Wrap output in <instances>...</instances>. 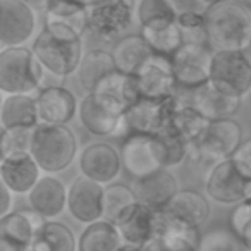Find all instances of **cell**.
I'll use <instances>...</instances> for the list:
<instances>
[{"label": "cell", "instance_id": "1", "mask_svg": "<svg viewBox=\"0 0 251 251\" xmlns=\"http://www.w3.org/2000/svg\"><path fill=\"white\" fill-rule=\"evenodd\" d=\"M45 71L53 76L67 77L77 71L83 59V35L62 21L45 19L31 47Z\"/></svg>", "mask_w": 251, "mask_h": 251}, {"label": "cell", "instance_id": "2", "mask_svg": "<svg viewBox=\"0 0 251 251\" xmlns=\"http://www.w3.org/2000/svg\"><path fill=\"white\" fill-rule=\"evenodd\" d=\"M205 26L208 45L215 52H243L251 38V7L239 0L210 5Z\"/></svg>", "mask_w": 251, "mask_h": 251}, {"label": "cell", "instance_id": "3", "mask_svg": "<svg viewBox=\"0 0 251 251\" xmlns=\"http://www.w3.org/2000/svg\"><path fill=\"white\" fill-rule=\"evenodd\" d=\"M45 67L28 47H9L0 52V91L4 95H33L42 90Z\"/></svg>", "mask_w": 251, "mask_h": 251}, {"label": "cell", "instance_id": "4", "mask_svg": "<svg viewBox=\"0 0 251 251\" xmlns=\"http://www.w3.org/2000/svg\"><path fill=\"white\" fill-rule=\"evenodd\" d=\"M77 153V140L69 126H38L33 134L31 157L43 172L57 174L71 167Z\"/></svg>", "mask_w": 251, "mask_h": 251}, {"label": "cell", "instance_id": "5", "mask_svg": "<svg viewBox=\"0 0 251 251\" xmlns=\"http://www.w3.org/2000/svg\"><path fill=\"white\" fill-rule=\"evenodd\" d=\"M243 143V129L234 119L212 121L196 143L189 147V155L195 162L215 165L227 160Z\"/></svg>", "mask_w": 251, "mask_h": 251}, {"label": "cell", "instance_id": "6", "mask_svg": "<svg viewBox=\"0 0 251 251\" xmlns=\"http://www.w3.org/2000/svg\"><path fill=\"white\" fill-rule=\"evenodd\" d=\"M131 0H93L88 5L86 31L98 42H117L133 26Z\"/></svg>", "mask_w": 251, "mask_h": 251}, {"label": "cell", "instance_id": "7", "mask_svg": "<svg viewBox=\"0 0 251 251\" xmlns=\"http://www.w3.org/2000/svg\"><path fill=\"white\" fill-rule=\"evenodd\" d=\"M81 126L93 136H121L127 133L126 126V110L110 101L98 91L88 93L79 101Z\"/></svg>", "mask_w": 251, "mask_h": 251}, {"label": "cell", "instance_id": "8", "mask_svg": "<svg viewBox=\"0 0 251 251\" xmlns=\"http://www.w3.org/2000/svg\"><path fill=\"white\" fill-rule=\"evenodd\" d=\"M210 83L232 98L251 93V60L244 52H213Z\"/></svg>", "mask_w": 251, "mask_h": 251}, {"label": "cell", "instance_id": "9", "mask_svg": "<svg viewBox=\"0 0 251 251\" xmlns=\"http://www.w3.org/2000/svg\"><path fill=\"white\" fill-rule=\"evenodd\" d=\"M208 198L220 205H239L251 198V179L241 172L232 158L212 165L205 179Z\"/></svg>", "mask_w": 251, "mask_h": 251}, {"label": "cell", "instance_id": "10", "mask_svg": "<svg viewBox=\"0 0 251 251\" xmlns=\"http://www.w3.org/2000/svg\"><path fill=\"white\" fill-rule=\"evenodd\" d=\"M181 101L177 97L164 98V100H150L140 98L126 112V126L127 134H148L157 136L171 127L172 117Z\"/></svg>", "mask_w": 251, "mask_h": 251}, {"label": "cell", "instance_id": "11", "mask_svg": "<svg viewBox=\"0 0 251 251\" xmlns=\"http://www.w3.org/2000/svg\"><path fill=\"white\" fill-rule=\"evenodd\" d=\"M119 151L122 158V169L131 177H134V181L165 169L157 136L127 134Z\"/></svg>", "mask_w": 251, "mask_h": 251}, {"label": "cell", "instance_id": "12", "mask_svg": "<svg viewBox=\"0 0 251 251\" xmlns=\"http://www.w3.org/2000/svg\"><path fill=\"white\" fill-rule=\"evenodd\" d=\"M213 52L201 43H184L171 57L177 86L196 90L210 81Z\"/></svg>", "mask_w": 251, "mask_h": 251}, {"label": "cell", "instance_id": "13", "mask_svg": "<svg viewBox=\"0 0 251 251\" xmlns=\"http://www.w3.org/2000/svg\"><path fill=\"white\" fill-rule=\"evenodd\" d=\"M36 29V11L23 0H0V43L25 47Z\"/></svg>", "mask_w": 251, "mask_h": 251}, {"label": "cell", "instance_id": "14", "mask_svg": "<svg viewBox=\"0 0 251 251\" xmlns=\"http://www.w3.org/2000/svg\"><path fill=\"white\" fill-rule=\"evenodd\" d=\"M134 77H136L141 98L164 100V98L176 97L177 81H176L174 69H172V62L169 57L153 53L140 67Z\"/></svg>", "mask_w": 251, "mask_h": 251}, {"label": "cell", "instance_id": "15", "mask_svg": "<svg viewBox=\"0 0 251 251\" xmlns=\"http://www.w3.org/2000/svg\"><path fill=\"white\" fill-rule=\"evenodd\" d=\"M105 186L79 176L73 181L67 193V212L79 224L90 226L103 220Z\"/></svg>", "mask_w": 251, "mask_h": 251}, {"label": "cell", "instance_id": "16", "mask_svg": "<svg viewBox=\"0 0 251 251\" xmlns=\"http://www.w3.org/2000/svg\"><path fill=\"white\" fill-rule=\"evenodd\" d=\"M36 115L38 126L55 127L67 126L79 110L76 97L64 86H47L36 93Z\"/></svg>", "mask_w": 251, "mask_h": 251}, {"label": "cell", "instance_id": "17", "mask_svg": "<svg viewBox=\"0 0 251 251\" xmlns=\"http://www.w3.org/2000/svg\"><path fill=\"white\" fill-rule=\"evenodd\" d=\"M81 176L108 186L119 177L122 171L121 151L107 143H91L79 155Z\"/></svg>", "mask_w": 251, "mask_h": 251}, {"label": "cell", "instance_id": "18", "mask_svg": "<svg viewBox=\"0 0 251 251\" xmlns=\"http://www.w3.org/2000/svg\"><path fill=\"white\" fill-rule=\"evenodd\" d=\"M201 234L195 227L172 220L164 212H157V232L143 248L145 251H198Z\"/></svg>", "mask_w": 251, "mask_h": 251}, {"label": "cell", "instance_id": "19", "mask_svg": "<svg viewBox=\"0 0 251 251\" xmlns=\"http://www.w3.org/2000/svg\"><path fill=\"white\" fill-rule=\"evenodd\" d=\"M124 244L145 248L157 232V212L136 201L127 206L114 222Z\"/></svg>", "mask_w": 251, "mask_h": 251}, {"label": "cell", "instance_id": "20", "mask_svg": "<svg viewBox=\"0 0 251 251\" xmlns=\"http://www.w3.org/2000/svg\"><path fill=\"white\" fill-rule=\"evenodd\" d=\"M45 224V217L31 208L11 212L0 217V241L11 244L19 251H25Z\"/></svg>", "mask_w": 251, "mask_h": 251}, {"label": "cell", "instance_id": "21", "mask_svg": "<svg viewBox=\"0 0 251 251\" xmlns=\"http://www.w3.org/2000/svg\"><path fill=\"white\" fill-rule=\"evenodd\" d=\"M133 189L138 201L153 212H162L171 203V200L181 191L177 179L167 169H160L147 177L136 179L133 182Z\"/></svg>", "mask_w": 251, "mask_h": 251}, {"label": "cell", "instance_id": "22", "mask_svg": "<svg viewBox=\"0 0 251 251\" xmlns=\"http://www.w3.org/2000/svg\"><path fill=\"white\" fill-rule=\"evenodd\" d=\"M42 169L29 155L0 158V179L14 195H29L36 182L42 179Z\"/></svg>", "mask_w": 251, "mask_h": 251}, {"label": "cell", "instance_id": "23", "mask_svg": "<svg viewBox=\"0 0 251 251\" xmlns=\"http://www.w3.org/2000/svg\"><path fill=\"white\" fill-rule=\"evenodd\" d=\"M67 193L69 189L60 179L50 174L42 176L28 195L29 208L38 212L47 220H53L67 208Z\"/></svg>", "mask_w": 251, "mask_h": 251}, {"label": "cell", "instance_id": "24", "mask_svg": "<svg viewBox=\"0 0 251 251\" xmlns=\"http://www.w3.org/2000/svg\"><path fill=\"white\" fill-rule=\"evenodd\" d=\"M162 212L172 220L200 229L210 217V201L195 189H181Z\"/></svg>", "mask_w": 251, "mask_h": 251}, {"label": "cell", "instance_id": "25", "mask_svg": "<svg viewBox=\"0 0 251 251\" xmlns=\"http://www.w3.org/2000/svg\"><path fill=\"white\" fill-rule=\"evenodd\" d=\"M189 103L200 112L205 119L212 121H220V119H230L237 110H239L241 100L239 98L227 97L220 93L212 83H206L203 86L193 90L191 101Z\"/></svg>", "mask_w": 251, "mask_h": 251}, {"label": "cell", "instance_id": "26", "mask_svg": "<svg viewBox=\"0 0 251 251\" xmlns=\"http://www.w3.org/2000/svg\"><path fill=\"white\" fill-rule=\"evenodd\" d=\"M110 53L117 71L134 76L140 67L153 55V50L141 35H126L114 43Z\"/></svg>", "mask_w": 251, "mask_h": 251}, {"label": "cell", "instance_id": "27", "mask_svg": "<svg viewBox=\"0 0 251 251\" xmlns=\"http://www.w3.org/2000/svg\"><path fill=\"white\" fill-rule=\"evenodd\" d=\"M2 129L11 127H38L36 101L33 95H5L0 107Z\"/></svg>", "mask_w": 251, "mask_h": 251}, {"label": "cell", "instance_id": "28", "mask_svg": "<svg viewBox=\"0 0 251 251\" xmlns=\"http://www.w3.org/2000/svg\"><path fill=\"white\" fill-rule=\"evenodd\" d=\"M114 71H117V67H115L114 57L110 52L103 49H91L83 55L76 74L81 88L88 93H93L98 84L101 83V79Z\"/></svg>", "mask_w": 251, "mask_h": 251}, {"label": "cell", "instance_id": "29", "mask_svg": "<svg viewBox=\"0 0 251 251\" xmlns=\"http://www.w3.org/2000/svg\"><path fill=\"white\" fill-rule=\"evenodd\" d=\"M122 246L117 227L105 219L86 226L77 237V251H121Z\"/></svg>", "mask_w": 251, "mask_h": 251}, {"label": "cell", "instance_id": "30", "mask_svg": "<svg viewBox=\"0 0 251 251\" xmlns=\"http://www.w3.org/2000/svg\"><path fill=\"white\" fill-rule=\"evenodd\" d=\"M95 91L107 97L108 100L114 101L126 112L141 98L140 91H138L136 77L121 73V71H114L107 77H103Z\"/></svg>", "mask_w": 251, "mask_h": 251}, {"label": "cell", "instance_id": "31", "mask_svg": "<svg viewBox=\"0 0 251 251\" xmlns=\"http://www.w3.org/2000/svg\"><path fill=\"white\" fill-rule=\"evenodd\" d=\"M140 35L147 40V43L153 50V53L169 57V59L184 45V40H182V33L179 29L177 21L160 23V25L140 28Z\"/></svg>", "mask_w": 251, "mask_h": 251}, {"label": "cell", "instance_id": "32", "mask_svg": "<svg viewBox=\"0 0 251 251\" xmlns=\"http://www.w3.org/2000/svg\"><path fill=\"white\" fill-rule=\"evenodd\" d=\"M91 0H49L45 19L62 21L83 35L88 25V5Z\"/></svg>", "mask_w": 251, "mask_h": 251}, {"label": "cell", "instance_id": "33", "mask_svg": "<svg viewBox=\"0 0 251 251\" xmlns=\"http://www.w3.org/2000/svg\"><path fill=\"white\" fill-rule=\"evenodd\" d=\"M208 124V119L203 117L191 103H179L174 112V117H172L171 129H174L179 136L184 138L191 147L205 133Z\"/></svg>", "mask_w": 251, "mask_h": 251}, {"label": "cell", "instance_id": "34", "mask_svg": "<svg viewBox=\"0 0 251 251\" xmlns=\"http://www.w3.org/2000/svg\"><path fill=\"white\" fill-rule=\"evenodd\" d=\"M138 201L134 195L133 186H126L121 182H112L105 186L103 193V219L114 224L117 217L124 212L127 206Z\"/></svg>", "mask_w": 251, "mask_h": 251}, {"label": "cell", "instance_id": "35", "mask_svg": "<svg viewBox=\"0 0 251 251\" xmlns=\"http://www.w3.org/2000/svg\"><path fill=\"white\" fill-rule=\"evenodd\" d=\"M134 16L140 23V28L177 21V12L169 4V0H138Z\"/></svg>", "mask_w": 251, "mask_h": 251}, {"label": "cell", "instance_id": "36", "mask_svg": "<svg viewBox=\"0 0 251 251\" xmlns=\"http://www.w3.org/2000/svg\"><path fill=\"white\" fill-rule=\"evenodd\" d=\"M49 251H77V239L69 226L57 220H47L38 232Z\"/></svg>", "mask_w": 251, "mask_h": 251}, {"label": "cell", "instance_id": "37", "mask_svg": "<svg viewBox=\"0 0 251 251\" xmlns=\"http://www.w3.org/2000/svg\"><path fill=\"white\" fill-rule=\"evenodd\" d=\"M35 129L36 127H11V129H2V136H0V155H2V158L31 153V143H33Z\"/></svg>", "mask_w": 251, "mask_h": 251}, {"label": "cell", "instance_id": "38", "mask_svg": "<svg viewBox=\"0 0 251 251\" xmlns=\"http://www.w3.org/2000/svg\"><path fill=\"white\" fill-rule=\"evenodd\" d=\"M157 141L160 145L162 160H164L165 169L182 164V160L189 155V143L171 127L165 129L164 133L157 134Z\"/></svg>", "mask_w": 251, "mask_h": 251}, {"label": "cell", "instance_id": "39", "mask_svg": "<svg viewBox=\"0 0 251 251\" xmlns=\"http://www.w3.org/2000/svg\"><path fill=\"white\" fill-rule=\"evenodd\" d=\"M198 251H250L243 244V241L226 229H213L203 234L200 241Z\"/></svg>", "mask_w": 251, "mask_h": 251}, {"label": "cell", "instance_id": "40", "mask_svg": "<svg viewBox=\"0 0 251 251\" xmlns=\"http://www.w3.org/2000/svg\"><path fill=\"white\" fill-rule=\"evenodd\" d=\"M177 25L182 33L184 43H201L208 45V36H206L205 26V12L189 11L177 16Z\"/></svg>", "mask_w": 251, "mask_h": 251}, {"label": "cell", "instance_id": "41", "mask_svg": "<svg viewBox=\"0 0 251 251\" xmlns=\"http://www.w3.org/2000/svg\"><path fill=\"white\" fill-rule=\"evenodd\" d=\"M229 224H230V230L251 251V198L234 206L232 213H230Z\"/></svg>", "mask_w": 251, "mask_h": 251}, {"label": "cell", "instance_id": "42", "mask_svg": "<svg viewBox=\"0 0 251 251\" xmlns=\"http://www.w3.org/2000/svg\"><path fill=\"white\" fill-rule=\"evenodd\" d=\"M230 158L236 162V165L241 169V172L251 179V138L243 141L241 147L234 151V155Z\"/></svg>", "mask_w": 251, "mask_h": 251}, {"label": "cell", "instance_id": "43", "mask_svg": "<svg viewBox=\"0 0 251 251\" xmlns=\"http://www.w3.org/2000/svg\"><path fill=\"white\" fill-rule=\"evenodd\" d=\"M169 4L176 9V12L182 14V12H189V11H198V12H205L206 5L203 4L201 0H169Z\"/></svg>", "mask_w": 251, "mask_h": 251}, {"label": "cell", "instance_id": "44", "mask_svg": "<svg viewBox=\"0 0 251 251\" xmlns=\"http://www.w3.org/2000/svg\"><path fill=\"white\" fill-rule=\"evenodd\" d=\"M12 198H14V193H12L7 186H4V184L0 186V217L14 212V210H12Z\"/></svg>", "mask_w": 251, "mask_h": 251}, {"label": "cell", "instance_id": "45", "mask_svg": "<svg viewBox=\"0 0 251 251\" xmlns=\"http://www.w3.org/2000/svg\"><path fill=\"white\" fill-rule=\"evenodd\" d=\"M25 4H28L29 7H33L35 11H43L45 12L47 4H49V0H23Z\"/></svg>", "mask_w": 251, "mask_h": 251}, {"label": "cell", "instance_id": "46", "mask_svg": "<svg viewBox=\"0 0 251 251\" xmlns=\"http://www.w3.org/2000/svg\"><path fill=\"white\" fill-rule=\"evenodd\" d=\"M203 4L206 5V7H210V5H217V4H222V2H230V0H201Z\"/></svg>", "mask_w": 251, "mask_h": 251}, {"label": "cell", "instance_id": "47", "mask_svg": "<svg viewBox=\"0 0 251 251\" xmlns=\"http://www.w3.org/2000/svg\"><path fill=\"white\" fill-rule=\"evenodd\" d=\"M121 251H145V250H143V248H140V246H131V244H124Z\"/></svg>", "mask_w": 251, "mask_h": 251}, {"label": "cell", "instance_id": "48", "mask_svg": "<svg viewBox=\"0 0 251 251\" xmlns=\"http://www.w3.org/2000/svg\"><path fill=\"white\" fill-rule=\"evenodd\" d=\"M243 52L246 53V57H248V59L251 60V38H250V43H248V47H246V49L243 50Z\"/></svg>", "mask_w": 251, "mask_h": 251}, {"label": "cell", "instance_id": "49", "mask_svg": "<svg viewBox=\"0 0 251 251\" xmlns=\"http://www.w3.org/2000/svg\"><path fill=\"white\" fill-rule=\"evenodd\" d=\"M248 5H250V7H251V0H248Z\"/></svg>", "mask_w": 251, "mask_h": 251}, {"label": "cell", "instance_id": "50", "mask_svg": "<svg viewBox=\"0 0 251 251\" xmlns=\"http://www.w3.org/2000/svg\"><path fill=\"white\" fill-rule=\"evenodd\" d=\"M250 97H251V93H250Z\"/></svg>", "mask_w": 251, "mask_h": 251}, {"label": "cell", "instance_id": "51", "mask_svg": "<svg viewBox=\"0 0 251 251\" xmlns=\"http://www.w3.org/2000/svg\"><path fill=\"white\" fill-rule=\"evenodd\" d=\"M91 2H93V0H91Z\"/></svg>", "mask_w": 251, "mask_h": 251}]
</instances>
